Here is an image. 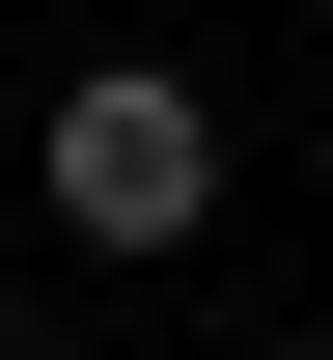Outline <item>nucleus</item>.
Listing matches in <instances>:
<instances>
[{
	"label": "nucleus",
	"instance_id": "obj_2",
	"mask_svg": "<svg viewBox=\"0 0 333 360\" xmlns=\"http://www.w3.org/2000/svg\"><path fill=\"white\" fill-rule=\"evenodd\" d=\"M250 360H306V333H250Z\"/></svg>",
	"mask_w": 333,
	"mask_h": 360
},
{
	"label": "nucleus",
	"instance_id": "obj_1",
	"mask_svg": "<svg viewBox=\"0 0 333 360\" xmlns=\"http://www.w3.org/2000/svg\"><path fill=\"white\" fill-rule=\"evenodd\" d=\"M28 167H56L84 250H194V222H222V84H194V56H84Z\"/></svg>",
	"mask_w": 333,
	"mask_h": 360
}]
</instances>
